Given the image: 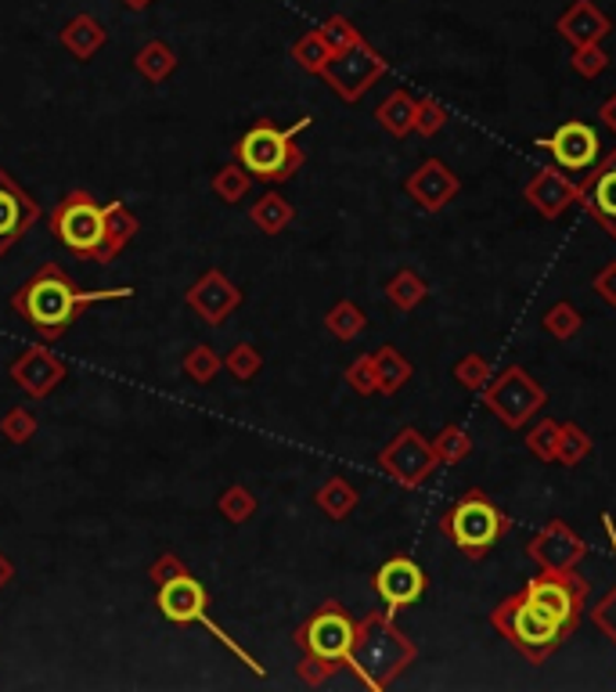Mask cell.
Wrapping results in <instances>:
<instances>
[{
	"instance_id": "cell-1",
	"label": "cell",
	"mask_w": 616,
	"mask_h": 692,
	"mask_svg": "<svg viewBox=\"0 0 616 692\" xmlns=\"http://www.w3.org/2000/svg\"><path fill=\"white\" fill-rule=\"evenodd\" d=\"M130 296H134L130 285L127 289L84 293L58 264H44L15 296H11V310H15V315L30 325L33 332H41L44 339H62L73 329V321L80 318L84 307L112 304V299H130Z\"/></svg>"
},
{
	"instance_id": "cell-2",
	"label": "cell",
	"mask_w": 616,
	"mask_h": 692,
	"mask_svg": "<svg viewBox=\"0 0 616 692\" xmlns=\"http://www.w3.org/2000/svg\"><path fill=\"white\" fill-rule=\"evenodd\" d=\"M415 660H418V646L393 624L389 609H375L364 620H358V635H353L346 668L369 689L375 692L389 689Z\"/></svg>"
},
{
	"instance_id": "cell-3",
	"label": "cell",
	"mask_w": 616,
	"mask_h": 692,
	"mask_svg": "<svg viewBox=\"0 0 616 692\" xmlns=\"http://www.w3.org/2000/svg\"><path fill=\"white\" fill-rule=\"evenodd\" d=\"M310 127V116L296 120L293 127H274V123H256L249 127L242 141L234 145V163L253 180H264V185H282V180L296 177L299 166H304V149L296 145V134H304Z\"/></svg>"
},
{
	"instance_id": "cell-4",
	"label": "cell",
	"mask_w": 616,
	"mask_h": 692,
	"mask_svg": "<svg viewBox=\"0 0 616 692\" xmlns=\"http://www.w3.org/2000/svg\"><path fill=\"white\" fill-rule=\"evenodd\" d=\"M491 624L494 631L502 635L508 646H516L530 663H544L570 638V631L562 628L552 613L537 606L522 587L491 609Z\"/></svg>"
},
{
	"instance_id": "cell-5",
	"label": "cell",
	"mask_w": 616,
	"mask_h": 692,
	"mask_svg": "<svg viewBox=\"0 0 616 692\" xmlns=\"http://www.w3.org/2000/svg\"><path fill=\"white\" fill-rule=\"evenodd\" d=\"M508 516L491 502L487 491H465L440 519V530L454 541L458 552L469 559H483L508 534Z\"/></svg>"
},
{
	"instance_id": "cell-6",
	"label": "cell",
	"mask_w": 616,
	"mask_h": 692,
	"mask_svg": "<svg viewBox=\"0 0 616 692\" xmlns=\"http://www.w3.org/2000/svg\"><path fill=\"white\" fill-rule=\"evenodd\" d=\"M155 603H160V613L169 620V624H202V628L217 638L220 646L224 649H231L234 657H239L242 663L253 674H264V663L260 660H253L249 657V652L234 642V638L220 628V624H213L209 620V595H206V587H202V581H195L191 573H177V578H169V581H163L160 584V592H155Z\"/></svg>"
},
{
	"instance_id": "cell-7",
	"label": "cell",
	"mask_w": 616,
	"mask_h": 692,
	"mask_svg": "<svg viewBox=\"0 0 616 692\" xmlns=\"http://www.w3.org/2000/svg\"><path fill=\"white\" fill-rule=\"evenodd\" d=\"M480 397H483V408L505 429H522L548 404V389L537 383L527 369L508 364L505 372H497L491 383L483 386Z\"/></svg>"
},
{
	"instance_id": "cell-8",
	"label": "cell",
	"mask_w": 616,
	"mask_h": 692,
	"mask_svg": "<svg viewBox=\"0 0 616 692\" xmlns=\"http://www.w3.org/2000/svg\"><path fill=\"white\" fill-rule=\"evenodd\" d=\"M51 234L76 256L87 260H101V245H105V206L95 202L90 191H69L65 199L55 206L51 213Z\"/></svg>"
},
{
	"instance_id": "cell-9",
	"label": "cell",
	"mask_w": 616,
	"mask_h": 692,
	"mask_svg": "<svg viewBox=\"0 0 616 692\" xmlns=\"http://www.w3.org/2000/svg\"><path fill=\"white\" fill-rule=\"evenodd\" d=\"M353 635H358V620L343 609V603L329 598V603H321L304 624H299L296 646L304 649V657L324 660V663H332V668H346Z\"/></svg>"
},
{
	"instance_id": "cell-10",
	"label": "cell",
	"mask_w": 616,
	"mask_h": 692,
	"mask_svg": "<svg viewBox=\"0 0 616 692\" xmlns=\"http://www.w3.org/2000/svg\"><path fill=\"white\" fill-rule=\"evenodd\" d=\"M522 592H527L544 613H552L570 635L576 631V624L584 620L587 581L576 573V567L573 570H537V578L522 584Z\"/></svg>"
},
{
	"instance_id": "cell-11",
	"label": "cell",
	"mask_w": 616,
	"mask_h": 692,
	"mask_svg": "<svg viewBox=\"0 0 616 692\" xmlns=\"http://www.w3.org/2000/svg\"><path fill=\"white\" fill-rule=\"evenodd\" d=\"M378 469H383L389 480H397L400 487L415 491L437 473L440 459H437V451H432V443L418 433L415 426H404L400 433L378 451Z\"/></svg>"
},
{
	"instance_id": "cell-12",
	"label": "cell",
	"mask_w": 616,
	"mask_h": 692,
	"mask_svg": "<svg viewBox=\"0 0 616 692\" xmlns=\"http://www.w3.org/2000/svg\"><path fill=\"white\" fill-rule=\"evenodd\" d=\"M383 73H386V62L378 58L364 41L346 47V51H339V55H332V62L321 69V76L329 80V87L343 101H350V106H353V101H361L364 90H369Z\"/></svg>"
},
{
	"instance_id": "cell-13",
	"label": "cell",
	"mask_w": 616,
	"mask_h": 692,
	"mask_svg": "<svg viewBox=\"0 0 616 692\" xmlns=\"http://www.w3.org/2000/svg\"><path fill=\"white\" fill-rule=\"evenodd\" d=\"M537 149H544L556 160V166L566 169V174H587L602 160L598 130L584 120H566L562 127H556L552 134L537 141Z\"/></svg>"
},
{
	"instance_id": "cell-14",
	"label": "cell",
	"mask_w": 616,
	"mask_h": 692,
	"mask_svg": "<svg viewBox=\"0 0 616 692\" xmlns=\"http://www.w3.org/2000/svg\"><path fill=\"white\" fill-rule=\"evenodd\" d=\"M372 587H375V595L383 598V606L389 613H397L404 606L422 603L429 578H426V570L418 567L411 556H393V559H386V563L375 570Z\"/></svg>"
},
{
	"instance_id": "cell-15",
	"label": "cell",
	"mask_w": 616,
	"mask_h": 692,
	"mask_svg": "<svg viewBox=\"0 0 616 692\" xmlns=\"http://www.w3.org/2000/svg\"><path fill=\"white\" fill-rule=\"evenodd\" d=\"M527 556L537 563V570H573L587 556V541L562 519H548L530 538Z\"/></svg>"
},
{
	"instance_id": "cell-16",
	"label": "cell",
	"mask_w": 616,
	"mask_h": 692,
	"mask_svg": "<svg viewBox=\"0 0 616 692\" xmlns=\"http://www.w3.org/2000/svg\"><path fill=\"white\" fill-rule=\"evenodd\" d=\"M576 206L595 220V224L616 239V149L609 155L587 169V177L581 180V199Z\"/></svg>"
},
{
	"instance_id": "cell-17",
	"label": "cell",
	"mask_w": 616,
	"mask_h": 692,
	"mask_svg": "<svg viewBox=\"0 0 616 692\" xmlns=\"http://www.w3.org/2000/svg\"><path fill=\"white\" fill-rule=\"evenodd\" d=\"M404 191H408L411 202L422 206L426 213H440L443 206L458 199V191H462V177H458L443 160L429 155V160L418 166L408 180H404Z\"/></svg>"
},
{
	"instance_id": "cell-18",
	"label": "cell",
	"mask_w": 616,
	"mask_h": 692,
	"mask_svg": "<svg viewBox=\"0 0 616 692\" xmlns=\"http://www.w3.org/2000/svg\"><path fill=\"white\" fill-rule=\"evenodd\" d=\"M522 199H527L544 220H559L570 206H576V199H581V185H576L573 177H566V169L541 166L527 180V188H522Z\"/></svg>"
},
{
	"instance_id": "cell-19",
	"label": "cell",
	"mask_w": 616,
	"mask_h": 692,
	"mask_svg": "<svg viewBox=\"0 0 616 692\" xmlns=\"http://www.w3.org/2000/svg\"><path fill=\"white\" fill-rule=\"evenodd\" d=\"M36 220H41L36 199L19 188V180L11 177L8 169H0V256H4Z\"/></svg>"
},
{
	"instance_id": "cell-20",
	"label": "cell",
	"mask_w": 616,
	"mask_h": 692,
	"mask_svg": "<svg viewBox=\"0 0 616 692\" xmlns=\"http://www.w3.org/2000/svg\"><path fill=\"white\" fill-rule=\"evenodd\" d=\"M8 375L15 378V386L25 389L30 397H47L51 389H55L65 375H69V369L51 354V350L44 347H33V350H22V354L8 364Z\"/></svg>"
},
{
	"instance_id": "cell-21",
	"label": "cell",
	"mask_w": 616,
	"mask_h": 692,
	"mask_svg": "<svg viewBox=\"0 0 616 692\" xmlns=\"http://www.w3.org/2000/svg\"><path fill=\"white\" fill-rule=\"evenodd\" d=\"M559 36L570 47H587V44H602L613 33L609 15L602 11L595 0H573V4L562 11L556 22Z\"/></svg>"
},
{
	"instance_id": "cell-22",
	"label": "cell",
	"mask_w": 616,
	"mask_h": 692,
	"mask_svg": "<svg viewBox=\"0 0 616 692\" xmlns=\"http://www.w3.org/2000/svg\"><path fill=\"white\" fill-rule=\"evenodd\" d=\"M239 304H242V293L234 289V285L220 271L202 274V278L195 282L191 293H188V307L195 310V315H202L209 325H220Z\"/></svg>"
},
{
	"instance_id": "cell-23",
	"label": "cell",
	"mask_w": 616,
	"mask_h": 692,
	"mask_svg": "<svg viewBox=\"0 0 616 692\" xmlns=\"http://www.w3.org/2000/svg\"><path fill=\"white\" fill-rule=\"evenodd\" d=\"M138 234V220L127 210L123 202H105V245H101V260L98 264H112Z\"/></svg>"
},
{
	"instance_id": "cell-24",
	"label": "cell",
	"mask_w": 616,
	"mask_h": 692,
	"mask_svg": "<svg viewBox=\"0 0 616 692\" xmlns=\"http://www.w3.org/2000/svg\"><path fill=\"white\" fill-rule=\"evenodd\" d=\"M372 361H375V378H378V394H386V397H393V394H400L404 386H408V378H411V361L400 354L397 347H378L375 354H372Z\"/></svg>"
},
{
	"instance_id": "cell-25",
	"label": "cell",
	"mask_w": 616,
	"mask_h": 692,
	"mask_svg": "<svg viewBox=\"0 0 616 692\" xmlns=\"http://www.w3.org/2000/svg\"><path fill=\"white\" fill-rule=\"evenodd\" d=\"M415 112H418V101L408 95V90H393L383 106L375 109V120H378V127L386 130V134L408 138L415 130Z\"/></svg>"
},
{
	"instance_id": "cell-26",
	"label": "cell",
	"mask_w": 616,
	"mask_h": 692,
	"mask_svg": "<svg viewBox=\"0 0 616 692\" xmlns=\"http://www.w3.org/2000/svg\"><path fill=\"white\" fill-rule=\"evenodd\" d=\"M386 296H389V304L397 307V310H415L418 304H426V296H429V282L422 278L418 271L411 267H400L393 278L386 282Z\"/></svg>"
},
{
	"instance_id": "cell-27",
	"label": "cell",
	"mask_w": 616,
	"mask_h": 692,
	"mask_svg": "<svg viewBox=\"0 0 616 692\" xmlns=\"http://www.w3.org/2000/svg\"><path fill=\"white\" fill-rule=\"evenodd\" d=\"M314 505H318L324 516L346 519L353 508H358V491H353V483H346L343 476H332L321 483L318 494H314Z\"/></svg>"
},
{
	"instance_id": "cell-28",
	"label": "cell",
	"mask_w": 616,
	"mask_h": 692,
	"mask_svg": "<svg viewBox=\"0 0 616 692\" xmlns=\"http://www.w3.org/2000/svg\"><path fill=\"white\" fill-rule=\"evenodd\" d=\"M249 217H253V224L264 234H282L288 224H293L296 210L288 206V199H282L278 191H267L264 199H260L253 210H249Z\"/></svg>"
},
{
	"instance_id": "cell-29",
	"label": "cell",
	"mask_w": 616,
	"mask_h": 692,
	"mask_svg": "<svg viewBox=\"0 0 616 692\" xmlns=\"http://www.w3.org/2000/svg\"><path fill=\"white\" fill-rule=\"evenodd\" d=\"M595 451V440L592 433H587L584 426H576V422H562L559 426V448H556V465H581L587 454Z\"/></svg>"
},
{
	"instance_id": "cell-30",
	"label": "cell",
	"mask_w": 616,
	"mask_h": 692,
	"mask_svg": "<svg viewBox=\"0 0 616 692\" xmlns=\"http://www.w3.org/2000/svg\"><path fill=\"white\" fill-rule=\"evenodd\" d=\"M324 325H329V332L336 339L350 343V339H358L364 329H369V318H364V310L353 304V299H339L329 315H324Z\"/></svg>"
},
{
	"instance_id": "cell-31",
	"label": "cell",
	"mask_w": 616,
	"mask_h": 692,
	"mask_svg": "<svg viewBox=\"0 0 616 692\" xmlns=\"http://www.w3.org/2000/svg\"><path fill=\"white\" fill-rule=\"evenodd\" d=\"M541 329L552 339H559V343H566V339H573L576 332L584 329V315L570 304V299H559V304H552L544 310Z\"/></svg>"
},
{
	"instance_id": "cell-32",
	"label": "cell",
	"mask_w": 616,
	"mask_h": 692,
	"mask_svg": "<svg viewBox=\"0 0 616 692\" xmlns=\"http://www.w3.org/2000/svg\"><path fill=\"white\" fill-rule=\"evenodd\" d=\"M602 527H606L609 545H613V556H616V527H613V516L609 513H602ZM592 624L616 646V584L598 598V606L592 609Z\"/></svg>"
},
{
	"instance_id": "cell-33",
	"label": "cell",
	"mask_w": 616,
	"mask_h": 692,
	"mask_svg": "<svg viewBox=\"0 0 616 692\" xmlns=\"http://www.w3.org/2000/svg\"><path fill=\"white\" fill-rule=\"evenodd\" d=\"M432 443V451H437V459L440 465H454V462H462L469 459V451H473V437L465 433L462 426H443L437 437L429 440Z\"/></svg>"
},
{
	"instance_id": "cell-34",
	"label": "cell",
	"mask_w": 616,
	"mask_h": 692,
	"mask_svg": "<svg viewBox=\"0 0 616 692\" xmlns=\"http://www.w3.org/2000/svg\"><path fill=\"white\" fill-rule=\"evenodd\" d=\"M454 378H458V386H465V389H473V394H483V386L494 378V369H491V361L483 358V354H465L462 361L454 364Z\"/></svg>"
},
{
	"instance_id": "cell-35",
	"label": "cell",
	"mask_w": 616,
	"mask_h": 692,
	"mask_svg": "<svg viewBox=\"0 0 616 692\" xmlns=\"http://www.w3.org/2000/svg\"><path fill=\"white\" fill-rule=\"evenodd\" d=\"M559 426L556 419H541L530 433H527V451L534 454V459L541 462H556V448H559Z\"/></svg>"
},
{
	"instance_id": "cell-36",
	"label": "cell",
	"mask_w": 616,
	"mask_h": 692,
	"mask_svg": "<svg viewBox=\"0 0 616 692\" xmlns=\"http://www.w3.org/2000/svg\"><path fill=\"white\" fill-rule=\"evenodd\" d=\"M224 369V361H220L217 354H213V347H191L188 350V358H185V372H188V378H195V383H213L217 378V372Z\"/></svg>"
},
{
	"instance_id": "cell-37",
	"label": "cell",
	"mask_w": 616,
	"mask_h": 692,
	"mask_svg": "<svg viewBox=\"0 0 616 692\" xmlns=\"http://www.w3.org/2000/svg\"><path fill=\"white\" fill-rule=\"evenodd\" d=\"M249 185H253V177H249L239 163L224 166V169H220V174L213 177V188H217V195H220V199H224V202H231V206L239 202V199H245Z\"/></svg>"
},
{
	"instance_id": "cell-38",
	"label": "cell",
	"mask_w": 616,
	"mask_h": 692,
	"mask_svg": "<svg viewBox=\"0 0 616 692\" xmlns=\"http://www.w3.org/2000/svg\"><path fill=\"white\" fill-rule=\"evenodd\" d=\"M224 369L239 378V383H249V378H256L260 369H264V358H260V350L256 347H249V343H239L231 350V354L224 358Z\"/></svg>"
},
{
	"instance_id": "cell-39",
	"label": "cell",
	"mask_w": 616,
	"mask_h": 692,
	"mask_svg": "<svg viewBox=\"0 0 616 692\" xmlns=\"http://www.w3.org/2000/svg\"><path fill=\"white\" fill-rule=\"evenodd\" d=\"M573 73L584 76V80H598L602 73L609 69V55L602 51V44H587V47H573Z\"/></svg>"
},
{
	"instance_id": "cell-40",
	"label": "cell",
	"mask_w": 616,
	"mask_h": 692,
	"mask_svg": "<svg viewBox=\"0 0 616 692\" xmlns=\"http://www.w3.org/2000/svg\"><path fill=\"white\" fill-rule=\"evenodd\" d=\"M217 508H220V516L231 519V524H245V519L256 513V498L245 487H228L220 494Z\"/></svg>"
},
{
	"instance_id": "cell-41",
	"label": "cell",
	"mask_w": 616,
	"mask_h": 692,
	"mask_svg": "<svg viewBox=\"0 0 616 692\" xmlns=\"http://www.w3.org/2000/svg\"><path fill=\"white\" fill-rule=\"evenodd\" d=\"M443 127H448V109H443L437 98H418V112H415V130H418V134L437 138Z\"/></svg>"
},
{
	"instance_id": "cell-42",
	"label": "cell",
	"mask_w": 616,
	"mask_h": 692,
	"mask_svg": "<svg viewBox=\"0 0 616 692\" xmlns=\"http://www.w3.org/2000/svg\"><path fill=\"white\" fill-rule=\"evenodd\" d=\"M346 383H350L353 394H361V397L378 394V378H375V361H372V354H361L358 361L350 364V369H346Z\"/></svg>"
},
{
	"instance_id": "cell-43",
	"label": "cell",
	"mask_w": 616,
	"mask_h": 692,
	"mask_svg": "<svg viewBox=\"0 0 616 692\" xmlns=\"http://www.w3.org/2000/svg\"><path fill=\"white\" fill-rule=\"evenodd\" d=\"M0 433H4L11 443H25L36 433V419L30 408H11L4 419H0Z\"/></svg>"
},
{
	"instance_id": "cell-44",
	"label": "cell",
	"mask_w": 616,
	"mask_h": 692,
	"mask_svg": "<svg viewBox=\"0 0 616 692\" xmlns=\"http://www.w3.org/2000/svg\"><path fill=\"white\" fill-rule=\"evenodd\" d=\"M296 58H299V65H304L307 73H321L324 65L332 62V47L324 44V36H310L307 44L296 47Z\"/></svg>"
},
{
	"instance_id": "cell-45",
	"label": "cell",
	"mask_w": 616,
	"mask_h": 692,
	"mask_svg": "<svg viewBox=\"0 0 616 692\" xmlns=\"http://www.w3.org/2000/svg\"><path fill=\"white\" fill-rule=\"evenodd\" d=\"M324 44L332 47V55H339V51H346V47H353V44H361V36L353 33V25L350 22H343V19H336L329 30H324Z\"/></svg>"
},
{
	"instance_id": "cell-46",
	"label": "cell",
	"mask_w": 616,
	"mask_h": 692,
	"mask_svg": "<svg viewBox=\"0 0 616 692\" xmlns=\"http://www.w3.org/2000/svg\"><path fill=\"white\" fill-rule=\"evenodd\" d=\"M592 289L602 296V304H606V307H616V260H609V264L595 274Z\"/></svg>"
},
{
	"instance_id": "cell-47",
	"label": "cell",
	"mask_w": 616,
	"mask_h": 692,
	"mask_svg": "<svg viewBox=\"0 0 616 692\" xmlns=\"http://www.w3.org/2000/svg\"><path fill=\"white\" fill-rule=\"evenodd\" d=\"M336 671L339 668H332V663H324V660H314V657H304V663H299V678H304L307 685H324Z\"/></svg>"
},
{
	"instance_id": "cell-48",
	"label": "cell",
	"mask_w": 616,
	"mask_h": 692,
	"mask_svg": "<svg viewBox=\"0 0 616 692\" xmlns=\"http://www.w3.org/2000/svg\"><path fill=\"white\" fill-rule=\"evenodd\" d=\"M177 573H188V567L180 563V559H177L174 552H163V556H160V563H155V567L148 570V581H155V587H160L163 581L177 578Z\"/></svg>"
},
{
	"instance_id": "cell-49",
	"label": "cell",
	"mask_w": 616,
	"mask_h": 692,
	"mask_svg": "<svg viewBox=\"0 0 616 692\" xmlns=\"http://www.w3.org/2000/svg\"><path fill=\"white\" fill-rule=\"evenodd\" d=\"M598 120H602V127L609 130V134H616V90L598 106Z\"/></svg>"
}]
</instances>
